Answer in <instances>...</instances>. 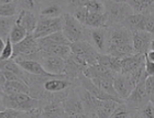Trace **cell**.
Masks as SVG:
<instances>
[{
    "label": "cell",
    "instance_id": "24",
    "mask_svg": "<svg viewBox=\"0 0 154 118\" xmlns=\"http://www.w3.org/2000/svg\"><path fill=\"white\" fill-rule=\"evenodd\" d=\"M91 82H93L97 87H99L101 91L106 92L107 94L113 96V97H117L119 98L117 93H116L115 88H113V84H112V77H106V76H100V77H94V78H89ZM123 100V99H122Z\"/></svg>",
    "mask_w": 154,
    "mask_h": 118
},
{
    "label": "cell",
    "instance_id": "6",
    "mask_svg": "<svg viewBox=\"0 0 154 118\" xmlns=\"http://www.w3.org/2000/svg\"><path fill=\"white\" fill-rule=\"evenodd\" d=\"M69 46H71L72 53H74L75 55L79 56L82 60L85 61L87 65H90V64L97 62V58H98L99 53L86 40L72 42V43H69Z\"/></svg>",
    "mask_w": 154,
    "mask_h": 118
},
{
    "label": "cell",
    "instance_id": "17",
    "mask_svg": "<svg viewBox=\"0 0 154 118\" xmlns=\"http://www.w3.org/2000/svg\"><path fill=\"white\" fill-rule=\"evenodd\" d=\"M36 22H38V18L32 11L19 9V12H17L16 23L23 27L28 33H33L35 29Z\"/></svg>",
    "mask_w": 154,
    "mask_h": 118
},
{
    "label": "cell",
    "instance_id": "20",
    "mask_svg": "<svg viewBox=\"0 0 154 118\" xmlns=\"http://www.w3.org/2000/svg\"><path fill=\"white\" fill-rule=\"evenodd\" d=\"M1 88L3 94H16V93L30 94V86L24 81H6Z\"/></svg>",
    "mask_w": 154,
    "mask_h": 118
},
{
    "label": "cell",
    "instance_id": "33",
    "mask_svg": "<svg viewBox=\"0 0 154 118\" xmlns=\"http://www.w3.org/2000/svg\"><path fill=\"white\" fill-rule=\"evenodd\" d=\"M12 42L9 39V37L6 38V41H5V46H3L2 51L0 52V60H8V59H11L12 56Z\"/></svg>",
    "mask_w": 154,
    "mask_h": 118
},
{
    "label": "cell",
    "instance_id": "38",
    "mask_svg": "<svg viewBox=\"0 0 154 118\" xmlns=\"http://www.w3.org/2000/svg\"><path fill=\"white\" fill-rule=\"evenodd\" d=\"M6 82V78H5V75H3V72L0 70V86H2Z\"/></svg>",
    "mask_w": 154,
    "mask_h": 118
},
{
    "label": "cell",
    "instance_id": "32",
    "mask_svg": "<svg viewBox=\"0 0 154 118\" xmlns=\"http://www.w3.org/2000/svg\"><path fill=\"white\" fill-rule=\"evenodd\" d=\"M87 16H88V10L86 9L85 6H77L74 8V12H73V17L80 23L85 26L86 22Z\"/></svg>",
    "mask_w": 154,
    "mask_h": 118
},
{
    "label": "cell",
    "instance_id": "35",
    "mask_svg": "<svg viewBox=\"0 0 154 118\" xmlns=\"http://www.w3.org/2000/svg\"><path fill=\"white\" fill-rule=\"evenodd\" d=\"M144 87L145 91H146V94H148L149 98L151 102H153L154 99V80H153V75H148L144 80Z\"/></svg>",
    "mask_w": 154,
    "mask_h": 118
},
{
    "label": "cell",
    "instance_id": "19",
    "mask_svg": "<svg viewBox=\"0 0 154 118\" xmlns=\"http://www.w3.org/2000/svg\"><path fill=\"white\" fill-rule=\"evenodd\" d=\"M148 14V13H146ZM143 13H137L132 12L131 14L127 16L121 22L123 27H125L130 31H135V30H143L144 27V21H145V16Z\"/></svg>",
    "mask_w": 154,
    "mask_h": 118
},
{
    "label": "cell",
    "instance_id": "34",
    "mask_svg": "<svg viewBox=\"0 0 154 118\" xmlns=\"http://www.w3.org/2000/svg\"><path fill=\"white\" fill-rule=\"evenodd\" d=\"M139 115L141 117H145V118H154V106H153V102H148L146 105H144L141 109H139Z\"/></svg>",
    "mask_w": 154,
    "mask_h": 118
},
{
    "label": "cell",
    "instance_id": "11",
    "mask_svg": "<svg viewBox=\"0 0 154 118\" xmlns=\"http://www.w3.org/2000/svg\"><path fill=\"white\" fill-rule=\"evenodd\" d=\"M62 106H63V109H64L66 116H71V117L87 116L84 112V107L79 96L74 91L66 94L64 99L62 100Z\"/></svg>",
    "mask_w": 154,
    "mask_h": 118
},
{
    "label": "cell",
    "instance_id": "16",
    "mask_svg": "<svg viewBox=\"0 0 154 118\" xmlns=\"http://www.w3.org/2000/svg\"><path fill=\"white\" fill-rule=\"evenodd\" d=\"M36 40H38V45L40 51H45V50L58 44H69V42L64 37V34L62 33V31L54 32V33H51L46 37L36 39Z\"/></svg>",
    "mask_w": 154,
    "mask_h": 118
},
{
    "label": "cell",
    "instance_id": "15",
    "mask_svg": "<svg viewBox=\"0 0 154 118\" xmlns=\"http://www.w3.org/2000/svg\"><path fill=\"white\" fill-rule=\"evenodd\" d=\"M144 54L142 53H131L121 58V74H129L144 64Z\"/></svg>",
    "mask_w": 154,
    "mask_h": 118
},
{
    "label": "cell",
    "instance_id": "26",
    "mask_svg": "<svg viewBox=\"0 0 154 118\" xmlns=\"http://www.w3.org/2000/svg\"><path fill=\"white\" fill-rule=\"evenodd\" d=\"M16 16L11 17H1L0 16V37L6 39L9 35V32L13 24L16 23Z\"/></svg>",
    "mask_w": 154,
    "mask_h": 118
},
{
    "label": "cell",
    "instance_id": "31",
    "mask_svg": "<svg viewBox=\"0 0 154 118\" xmlns=\"http://www.w3.org/2000/svg\"><path fill=\"white\" fill-rule=\"evenodd\" d=\"M18 12V7L14 2H3L0 3V16L11 17L16 16Z\"/></svg>",
    "mask_w": 154,
    "mask_h": 118
},
{
    "label": "cell",
    "instance_id": "1",
    "mask_svg": "<svg viewBox=\"0 0 154 118\" xmlns=\"http://www.w3.org/2000/svg\"><path fill=\"white\" fill-rule=\"evenodd\" d=\"M109 28V44L107 52L116 58H123L125 55L134 53L132 45V33L121 23H116Z\"/></svg>",
    "mask_w": 154,
    "mask_h": 118
},
{
    "label": "cell",
    "instance_id": "42",
    "mask_svg": "<svg viewBox=\"0 0 154 118\" xmlns=\"http://www.w3.org/2000/svg\"><path fill=\"white\" fill-rule=\"evenodd\" d=\"M14 2V0H0V3H3V2Z\"/></svg>",
    "mask_w": 154,
    "mask_h": 118
},
{
    "label": "cell",
    "instance_id": "29",
    "mask_svg": "<svg viewBox=\"0 0 154 118\" xmlns=\"http://www.w3.org/2000/svg\"><path fill=\"white\" fill-rule=\"evenodd\" d=\"M131 109L129 107L125 102L122 103H118V105L116 106V108L113 109L112 114L110 115L111 118H125V117H130L132 116L133 114L131 113Z\"/></svg>",
    "mask_w": 154,
    "mask_h": 118
},
{
    "label": "cell",
    "instance_id": "28",
    "mask_svg": "<svg viewBox=\"0 0 154 118\" xmlns=\"http://www.w3.org/2000/svg\"><path fill=\"white\" fill-rule=\"evenodd\" d=\"M26 34H28V32L26 31V29H24L23 27H21L20 24H18V23H14L13 27L11 28V30H10L8 37H9V39L11 40L12 44H14V43H18V42H20L22 39L26 38Z\"/></svg>",
    "mask_w": 154,
    "mask_h": 118
},
{
    "label": "cell",
    "instance_id": "23",
    "mask_svg": "<svg viewBox=\"0 0 154 118\" xmlns=\"http://www.w3.org/2000/svg\"><path fill=\"white\" fill-rule=\"evenodd\" d=\"M109 26L108 23V17H107L106 11L103 13H95L88 12L86 22L84 27L88 28H106Z\"/></svg>",
    "mask_w": 154,
    "mask_h": 118
},
{
    "label": "cell",
    "instance_id": "36",
    "mask_svg": "<svg viewBox=\"0 0 154 118\" xmlns=\"http://www.w3.org/2000/svg\"><path fill=\"white\" fill-rule=\"evenodd\" d=\"M14 3L17 5L18 9L30 10L32 11L35 8V2L34 0H14Z\"/></svg>",
    "mask_w": 154,
    "mask_h": 118
},
{
    "label": "cell",
    "instance_id": "2",
    "mask_svg": "<svg viewBox=\"0 0 154 118\" xmlns=\"http://www.w3.org/2000/svg\"><path fill=\"white\" fill-rule=\"evenodd\" d=\"M1 100L6 108L21 110V112L26 113V115L34 109L42 107V105L44 104L42 99L35 98L30 94H26V93L3 94Z\"/></svg>",
    "mask_w": 154,
    "mask_h": 118
},
{
    "label": "cell",
    "instance_id": "18",
    "mask_svg": "<svg viewBox=\"0 0 154 118\" xmlns=\"http://www.w3.org/2000/svg\"><path fill=\"white\" fill-rule=\"evenodd\" d=\"M116 73L108 69L105 65H101L99 63H94L90 65H87L83 71L84 76L88 77V78H94V77H100V76H106V77H113Z\"/></svg>",
    "mask_w": 154,
    "mask_h": 118
},
{
    "label": "cell",
    "instance_id": "43",
    "mask_svg": "<svg viewBox=\"0 0 154 118\" xmlns=\"http://www.w3.org/2000/svg\"><path fill=\"white\" fill-rule=\"evenodd\" d=\"M3 93H2V88H1V86H0V99H1V97H2Z\"/></svg>",
    "mask_w": 154,
    "mask_h": 118
},
{
    "label": "cell",
    "instance_id": "12",
    "mask_svg": "<svg viewBox=\"0 0 154 118\" xmlns=\"http://www.w3.org/2000/svg\"><path fill=\"white\" fill-rule=\"evenodd\" d=\"M17 63L19 64V66L23 71H26V73L32 74V75H38V76H48V77H57L54 76L52 74L48 73L43 69L41 63L38 61L32 60V59H23V58H16L14 59Z\"/></svg>",
    "mask_w": 154,
    "mask_h": 118
},
{
    "label": "cell",
    "instance_id": "22",
    "mask_svg": "<svg viewBox=\"0 0 154 118\" xmlns=\"http://www.w3.org/2000/svg\"><path fill=\"white\" fill-rule=\"evenodd\" d=\"M128 3L133 12L137 13H153L154 0H125Z\"/></svg>",
    "mask_w": 154,
    "mask_h": 118
},
{
    "label": "cell",
    "instance_id": "9",
    "mask_svg": "<svg viewBox=\"0 0 154 118\" xmlns=\"http://www.w3.org/2000/svg\"><path fill=\"white\" fill-rule=\"evenodd\" d=\"M87 35L90 40V44L96 49L98 53H106L109 44V28H90Z\"/></svg>",
    "mask_w": 154,
    "mask_h": 118
},
{
    "label": "cell",
    "instance_id": "5",
    "mask_svg": "<svg viewBox=\"0 0 154 118\" xmlns=\"http://www.w3.org/2000/svg\"><path fill=\"white\" fill-rule=\"evenodd\" d=\"M62 16L61 17H44L40 16L36 22L35 29L33 31V35L35 39L43 38L46 35L54 33V32L61 31L62 30Z\"/></svg>",
    "mask_w": 154,
    "mask_h": 118
},
{
    "label": "cell",
    "instance_id": "7",
    "mask_svg": "<svg viewBox=\"0 0 154 118\" xmlns=\"http://www.w3.org/2000/svg\"><path fill=\"white\" fill-rule=\"evenodd\" d=\"M145 80V78H144ZM150 102L146 91L144 87V81H141L140 83L135 85V87L131 91L129 96L125 99V103L133 110H139L141 109L146 103Z\"/></svg>",
    "mask_w": 154,
    "mask_h": 118
},
{
    "label": "cell",
    "instance_id": "8",
    "mask_svg": "<svg viewBox=\"0 0 154 118\" xmlns=\"http://www.w3.org/2000/svg\"><path fill=\"white\" fill-rule=\"evenodd\" d=\"M41 53V52H40ZM48 73L57 77H68L64 74L65 71V59L56 56V55H43L38 61ZM69 78V77H68Z\"/></svg>",
    "mask_w": 154,
    "mask_h": 118
},
{
    "label": "cell",
    "instance_id": "4",
    "mask_svg": "<svg viewBox=\"0 0 154 118\" xmlns=\"http://www.w3.org/2000/svg\"><path fill=\"white\" fill-rule=\"evenodd\" d=\"M105 7H106V13L108 17L109 26L116 24V23H121L125 17L133 12L128 3L119 2L115 0H107L105 2Z\"/></svg>",
    "mask_w": 154,
    "mask_h": 118
},
{
    "label": "cell",
    "instance_id": "21",
    "mask_svg": "<svg viewBox=\"0 0 154 118\" xmlns=\"http://www.w3.org/2000/svg\"><path fill=\"white\" fill-rule=\"evenodd\" d=\"M97 63L105 65L112 71L113 73H120L121 69V58H116L108 53H99L97 58Z\"/></svg>",
    "mask_w": 154,
    "mask_h": 118
},
{
    "label": "cell",
    "instance_id": "14",
    "mask_svg": "<svg viewBox=\"0 0 154 118\" xmlns=\"http://www.w3.org/2000/svg\"><path fill=\"white\" fill-rule=\"evenodd\" d=\"M73 85L68 77H48L43 82V89L50 94H57Z\"/></svg>",
    "mask_w": 154,
    "mask_h": 118
},
{
    "label": "cell",
    "instance_id": "41",
    "mask_svg": "<svg viewBox=\"0 0 154 118\" xmlns=\"http://www.w3.org/2000/svg\"><path fill=\"white\" fill-rule=\"evenodd\" d=\"M5 109H6V107H5V105H3L2 100L0 99V112H1V110H5Z\"/></svg>",
    "mask_w": 154,
    "mask_h": 118
},
{
    "label": "cell",
    "instance_id": "27",
    "mask_svg": "<svg viewBox=\"0 0 154 118\" xmlns=\"http://www.w3.org/2000/svg\"><path fill=\"white\" fill-rule=\"evenodd\" d=\"M40 13H41V16L55 18V17H61L64 12H63L61 3L51 2L50 5H46V6L41 10V12Z\"/></svg>",
    "mask_w": 154,
    "mask_h": 118
},
{
    "label": "cell",
    "instance_id": "30",
    "mask_svg": "<svg viewBox=\"0 0 154 118\" xmlns=\"http://www.w3.org/2000/svg\"><path fill=\"white\" fill-rule=\"evenodd\" d=\"M88 12H95V13H103L106 11L105 2L101 0H88L85 5Z\"/></svg>",
    "mask_w": 154,
    "mask_h": 118
},
{
    "label": "cell",
    "instance_id": "40",
    "mask_svg": "<svg viewBox=\"0 0 154 118\" xmlns=\"http://www.w3.org/2000/svg\"><path fill=\"white\" fill-rule=\"evenodd\" d=\"M3 46H5V40H3V38L0 37V52L2 51Z\"/></svg>",
    "mask_w": 154,
    "mask_h": 118
},
{
    "label": "cell",
    "instance_id": "39",
    "mask_svg": "<svg viewBox=\"0 0 154 118\" xmlns=\"http://www.w3.org/2000/svg\"><path fill=\"white\" fill-rule=\"evenodd\" d=\"M88 0H76V7L77 6H85Z\"/></svg>",
    "mask_w": 154,
    "mask_h": 118
},
{
    "label": "cell",
    "instance_id": "3",
    "mask_svg": "<svg viewBox=\"0 0 154 118\" xmlns=\"http://www.w3.org/2000/svg\"><path fill=\"white\" fill-rule=\"evenodd\" d=\"M62 33L67 39L69 43L76 41L86 40L87 33L84 29V26L80 24L75 19L72 13H64L62 14Z\"/></svg>",
    "mask_w": 154,
    "mask_h": 118
},
{
    "label": "cell",
    "instance_id": "13",
    "mask_svg": "<svg viewBox=\"0 0 154 118\" xmlns=\"http://www.w3.org/2000/svg\"><path fill=\"white\" fill-rule=\"evenodd\" d=\"M112 84H113V88H115L118 97L120 99H123V100L128 97L132 89L134 88V86L129 81L128 76L125 74H121V73H116L113 75Z\"/></svg>",
    "mask_w": 154,
    "mask_h": 118
},
{
    "label": "cell",
    "instance_id": "25",
    "mask_svg": "<svg viewBox=\"0 0 154 118\" xmlns=\"http://www.w3.org/2000/svg\"><path fill=\"white\" fill-rule=\"evenodd\" d=\"M118 105V102L112 100V99H105V100H99L98 106L96 108V116L100 118H108L112 114L113 109Z\"/></svg>",
    "mask_w": 154,
    "mask_h": 118
},
{
    "label": "cell",
    "instance_id": "10",
    "mask_svg": "<svg viewBox=\"0 0 154 118\" xmlns=\"http://www.w3.org/2000/svg\"><path fill=\"white\" fill-rule=\"evenodd\" d=\"M132 45L134 53H142L149 51L150 49H153V33L143 30H135L132 31Z\"/></svg>",
    "mask_w": 154,
    "mask_h": 118
},
{
    "label": "cell",
    "instance_id": "37",
    "mask_svg": "<svg viewBox=\"0 0 154 118\" xmlns=\"http://www.w3.org/2000/svg\"><path fill=\"white\" fill-rule=\"evenodd\" d=\"M145 58V56H144ZM144 72L146 75H153L154 74V61L144 60Z\"/></svg>",
    "mask_w": 154,
    "mask_h": 118
}]
</instances>
